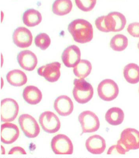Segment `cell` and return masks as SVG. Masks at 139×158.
Returning a JSON list of instances; mask_svg holds the SVG:
<instances>
[{
	"instance_id": "cell-1",
	"label": "cell",
	"mask_w": 139,
	"mask_h": 158,
	"mask_svg": "<svg viewBox=\"0 0 139 158\" xmlns=\"http://www.w3.org/2000/svg\"><path fill=\"white\" fill-rule=\"evenodd\" d=\"M68 30L78 43L85 44L93 39L92 25L85 19H76L72 21L68 25Z\"/></svg>"
},
{
	"instance_id": "cell-2",
	"label": "cell",
	"mask_w": 139,
	"mask_h": 158,
	"mask_svg": "<svg viewBox=\"0 0 139 158\" xmlns=\"http://www.w3.org/2000/svg\"><path fill=\"white\" fill-rule=\"evenodd\" d=\"M73 94L75 101L80 104H85L91 100L93 95V89L91 84L84 79H75Z\"/></svg>"
},
{
	"instance_id": "cell-3",
	"label": "cell",
	"mask_w": 139,
	"mask_h": 158,
	"mask_svg": "<svg viewBox=\"0 0 139 158\" xmlns=\"http://www.w3.org/2000/svg\"><path fill=\"white\" fill-rule=\"evenodd\" d=\"M117 144L126 153L130 150L139 149V131L133 128L125 129Z\"/></svg>"
},
{
	"instance_id": "cell-4",
	"label": "cell",
	"mask_w": 139,
	"mask_h": 158,
	"mask_svg": "<svg viewBox=\"0 0 139 158\" xmlns=\"http://www.w3.org/2000/svg\"><path fill=\"white\" fill-rule=\"evenodd\" d=\"M51 146L56 155H71L73 153V143L70 138L65 135L59 134L53 138Z\"/></svg>"
},
{
	"instance_id": "cell-5",
	"label": "cell",
	"mask_w": 139,
	"mask_h": 158,
	"mask_svg": "<svg viewBox=\"0 0 139 158\" xmlns=\"http://www.w3.org/2000/svg\"><path fill=\"white\" fill-rule=\"evenodd\" d=\"M119 91L117 84L111 79L103 80L97 87L99 97L105 101H111L116 99L118 95Z\"/></svg>"
},
{
	"instance_id": "cell-6",
	"label": "cell",
	"mask_w": 139,
	"mask_h": 158,
	"mask_svg": "<svg viewBox=\"0 0 139 158\" xmlns=\"http://www.w3.org/2000/svg\"><path fill=\"white\" fill-rule=\"evenodd\" d=\"M19 112L17 102L12 98H5L1 102V119L4 123L14 121Z\"/></svg>"
},
{
	"instance_id": "cell-7",
	"label": "cell",
	"mask_w": 139,
	"mask_h": 158,
	"mask_svg": "<svg viewBox=\"0 0 139 158\" xmlns=\"http://www.w3.org/2000/svg\"><path fill=\"white\" fill-rule=\"evenodd\" d=\"M79 122L82 129V133H92L97 131L100 127V122L97 116L90 111H85L79 116Z\"/></svg>"
},
{
	"instance_id": "cell-8",
	"label": "cell",
	"mask_w": 139,
	"mask_h": 158,
	"mask_svg": "<svg viewBox=\"0 0 139 158\" xmlns=\"http://www.w3.org/2000/svg\"><path fill=\"white\" fill-rule=\"evenodd\" d=\"M22 130L25 136L29 138L37 137L40 133L39 126L33 117L28 114H23L18 118Z\"/></svg>"
},
{
	"instance_id": "cell-9",
	"label": "cell",
	"mask_w": 139,
	"mask_h": 158,
	"mask_svg": "<svg viewBox=\"0 0 139 158\" xmlns=\"http://www.w3.org/2000/svg\"><path fill=\"white\" fill-rule=\"evenodd\" d=\"M39 121L42 129L47 133H56L60 129V119L56 114L51 111L43 112L40 116Z\"/></svg>"
},
{
	"instance_id": "cell-10",
	"label": "cell",
	"mask_w": 139,
	"mask_h": 158,
	"mask_svg": "<svg viewBox=\"0 0 139 158\" xmlns=\"http://www.w3.org/2000/svg\"><path fill=\"white\" fill-rule=\"evenodd\" d=\"M106 27L109 32H119L124 29L126 24V19L123 14L111 12L105 16Z\"/></svg>"
},
{
	"instance_id": "cell-11",
	"label": "cell",
	"mask_w": 139,
	"mask_h": 158,
	"mask_svg": "<svg viewBox=\"0 0 139 158\" xmlns=\"http://www.w3.org/2000/svg\"><path fill=\"white\" fill-rule=\"evenodd\" d=\"M61 64L53 62L40 67L38 69V73L50 82H55L60 77Z\"/></svg>"
},
{
	"instance_id": "cell-12",
	"label": "cell",
	"mask_w": 139,
	"mask_h": 158,
	"mask_svg": "<svg viewBox=\"0 0 139 158\" xmlns=\"http://www.w3.org/2000/svg\"><path fill=\"white\" fill-rule=\"evenodd\" d=\"M13 40L14 43L17 47L24 48L31 46L33 36L29 30L21 27H17L14 32Z\"/></svg>"
},
{
	"instance_id": "cell-13",
	"label": "cell",
	"mask_w": 139,
	"mask_h": 158,
	"mask_svg": "<svg viewBox=\"0 0 139 158\" xmlns=\"http://www.w3.org/2000/svg\"><path fill=\"white\" fill-rule=\"evenodd\" d=\"M61 58L66 66L74 67L81 60V51L77 46L71 45L64 49Z\"/></svg>"
},
{
	"instance_id": "cell-14",
	"label": "cell",
	"mask_w": 139,
	"mask_h": 158,
	"mask_svg": "<svg viewBox=\"0 0 139 158\" xmlns=\"http://www.w3.org/2000/svg\"><path fill=\"white\" fill-rule=\"evenodd\" d=\"M19 135L18 127L13 123L6 122L1 127V139L2 143L10 144L16 140Z\"/></svg>"
},
{
	"instance_id": "cell-15",
	"label": "cell",
	"mask_w": 139,
	"mask_h": 158,
	"mask_svg": "<svg viewBox=\"0 0 139 158\" xmlns=\"http://www.w3.org/2000/svg\"><path fill=\"white\" fill-rule=\"evenodd\" d=\"M17 61L21 68L27 71L34 70L38 63L37 57L29 50L19 52L17 55Z\"/></svg>"
},
{
	"instance_id": "cell-16",
	"label": "cell",
	"mask_w": 139,
	"mask_h": 158,
	"mask_svg": "<svg viewBox=\"0 0 139 158\" xmlns=\"http://www.w3.org/2000/svg\"><path fill=\"white\" fill-rule=\"evenodd\" d=\"M54 109L61 116H67L74 110L73 102L68 96L61 95L56 98L54 103Z\"/></svg>"
},
{
	"instance_id": "cell-17",
	"label": "cell",
	"mask_w": 139,
	"mask_h": 158,
	"mask_svg": "<svg viewBox=\"0 0 139 158\" xmlns=\"http://www.w3.org/2000/svg\"><path fill=\"white\" fill-rule=\"evenodd\" d=\"M85 147L90 153L99 155L103 153L106 149V142L102 136L95 135L87 139Z\"/></svg>"
},
{
	"instance_id": "cell-18",
	"label": "cell",
	"mask_w": 139,
	"mask_h": 158,
	"mask_svg": "<svg viewBox=\"0 0 139 158\" xmlns=\"http://www.w3.org/2000/svg\"><path fill=\"white\" fill-rule=\"evenodd\" d=\"M23 96L25 101L31 105L38 104L42 101L43 97L42 92L33 85H29L24 88Z\"/></svg>"
},
{
	"instance_id": "cell-19",
	"label": "cell",
	"mask_w": 139,
	"mask_h": 158,
	"mask_svg": "<svg viewBox=\"0 0 139 158\" xmlns=\"http://www.w3.org/2000/svg\"><path fill=\"white\" fill-rule=\"evenodd\" d=\"M42 21L41 14L35 9H29L23 13V23L28 27H34L39 25Z\"/></svg>"
},
{
	"instance_id": "cell-20",
	"label": "cell",
	"mask_w": 139,
	"mask_h": 158,
	"mask_svg": "<svg viewBox=\"0 0 139 158\" xmlns=\"http://www.w3.org/2000/svg\"><path fill=\"white\" fill-rule=\"evenodd\" d=\"M6 80L11 85L15 87H21L27 83V78L23 71L14 69L9 72L6 77Z\"/></svg>"
},
{
	"instance_id": "cell-21",
	"label": "cell",
	"mask_w": 139,
	"mask_h": 158,
	"mask_svg": "<svg viewBox=\"0 0 139 158\" xmlns=\"http://www.w3.org/2000/svg\"><path fill=\"white\" fill-rule=\"evenodd\" d=\"M124 117V112L121 109L113 107L108 109L106 112L105 119L110 125L117 126L123 123Z\"/></svg>"
},
{
	"instance_id": "cell-22",
	"label": "cell",
	"mask_w": 139,
	"mask_h": 158,
	"mask_svg": "<svg viewBox=\"0 0 139 158\" xmlns=\"http://www.w3.org/2000/svg\"><path fill=\"white\" fill-rule=\"evenodd\" d=\"M73 8L71 0H55L52 5V11L55 15L64 16L71 13Z\"/></svg>"
},
{
	"instance_id": "cell-23",
	"label": "cell",
	"mask_w": 139,
	"mask_h": 158,
	"mask_svg": "<svg viewBox=\"0 0 139 158\" xmlns=\"http://www.w3.org/2000/svg\"><path fill=\"white\" fill-rule=\"evenodd\" d=\"M124 76L126 81L131 84L139 82V66L134 63L127 64L124 69Z\"/></svg>"
},
{
	"instance_id": "cell-24",
	"label": "cell",
	"mask_w": 139,
	"mask_h": 158,
	"mask_svg": "<svg viewBox=\"0 0 139 158\" xmlns=\"http://www.w3.org/2000/svg\"><path fill=\"white\" fill-rule=\"evenodd\" d=\"M92 70V64L87 60H81L79 64L74 67L73 72L79 79H85L89 75Z\"/></svg>"
},
{
	"instance_id": "cell-25",
	"label": "cell",
	"mask_w": 139,
	"mask_h": 158,
	"mask_svg": "<svg viewBox=\"0 0 139 158\" xmlns=\"http://www.w3.org/2000/svg\"><path fill=\"white\" fill-rule=\"evenodd\" d=\"M110 44L112 50L117 52H121L128 46L129 40L126 35L118 34L112 37Z\"/></svg>"
},
{
	"instance_id": "cell-26",
	"label": "cell",
	"mask_w": 139,
	"mask_h": 158,
	"mask_svg": "<svg viewBox=\"0 0 139 158\" xmlns=\"http://www.w3.org/2000/svg\"><path fill=\"white\" fill-rule=\"evenodd\" d=\"M51 40L49 35L45 33L38 34L35 39V46L42 50H46L51 45Z\"/></svg>"
},
{
	"instance_id": "cell-27",
	"label": "cell",
	"mask_w": 139,
	"mask_h": 158,
	"mask_svg": "<svg viewBox=\"0 0 139 158\" xmlns=\"http://www.w3.org/2000/svg\"><path fill=\"white\" fill-rule=\"evenodd\" d=\"M96 1L97 0H75L77 7L84 12L92 11L95 6Z\"/></svg>"
},
{
	"instance_id": "cell-28",
	"label": "cell",
	"mask_w": 139,
	"mask_h": 158,
	"mask_svg": "<svg viewBox=\"0 0 139 158\" xmlns=\"http://www.w3.org/2000/svg\"><path fill=\"white\" fill-rule=\"evenodd\" d=\"M95 25L97 29L100 30V31L109 32L106 27L105 16H102L98 17L97 19H96Z\"/></svg>"
},
{
	"instance_id": "cell-29",
	"label": "cell",
	"mask_w": 139,
	"mask_h": 158,
	"mask_svg": "<svg viewBox=\"0 0 139 158\" xmlns=\"http://www.w3.org/2000/svg\"><path fill=\"white\" fill-rule=\"evenodd\" d=\"M127 30L129 34L133 37L139 38V22H133L129 24Z\"/></svg>"
},
{
	"instance_id": "cell-30",
	"label": "cell",
	"mask_w": 139,
	"mask_h": 158,
	"mask_svg": "<svg viewBox=\"0 0 139 158\" xmlns=\"http://www.w3.org/2000/svg\"><path fill=\"white\" fill-rule=\"evenodd\" d=\"M9 154L11 155H19V154H27V152L25 150L19 146H16L12 148L9 152Z\"/></svg>"
},
{
	"instance_id": "cell-31",
	"label": "cell",
	"mask_w": 139,
	"mask_h": 158,
	"mask_svg": "<svg viewBox=\"0 0 139 158\" xmlns=\"http://www.w3.org/2000/svg\"><path fill=\"white\" fill-rule=\"evenodd\" d=\"M107 154H110V155L111 154H121V153L117 145H114L109 148Z\"/></svg>"
},
{
	"instance_id": "cell-32",
	"label": "cell",
	"mask_w": 139,
	"mask_h": 158,
	"mask_svg": "<svg viewBox=\"0 0 139 158\" xmlns=\"http://www.w3.org/2000/svg\"><path fill=\"white\" fill-rule=\"evenodd\" d=\"M137 48H139V43H138V44H137Z\"/></svg>"
},
{
	"instance_id": "cell-33",
	"label": "cell",
	"mask_w": 139,
	"mask_h": 158,
	"mask_svg": "<svg viewBox=\"0 0 139 158\" xmlns=\"http://www.w3.org/2000/svg\"></svg>"
}]
</instances>
